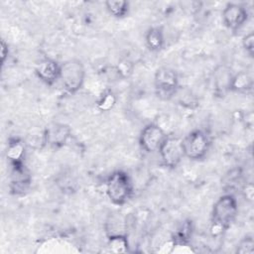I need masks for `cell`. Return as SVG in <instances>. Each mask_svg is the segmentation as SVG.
Returning a JSON list of instances; mask_svg holds the SVG:
<instances>
[{
	"mask_svg": "<svg viewBox=\"0 0 254 254\" xmlns=\"http://www.w3.org/2000/svg\"><path fill=\"white\" fill-rule=\"evenodd\" d=\"M238 213V204L235 196L225 193L217 198L211 210V230L215 233H222L228 229Z\"/></svg>",
	"mask_w": 254,
	"mask_h": 254,
	"instance_id": "6da1fadb",
	"label": "cell"
},
{
	"mask_svg": "<svg viewBox=\"0 0 254 254\" xmlns=\"http://www.w3.org/2000/svg\"><path fill=\"white\" fill-rule=\"evenodd\" d=\"M105 191L112 203L116 205L125 204L133 193V184L129 175L121 170L113 172L106 181Z\"/></svg>",
	"mask_w": 254,
	"mask_h": 254,
	"instance_id": "7a4b0ae2",
	"label": "cell"
},
{
	"mask_svg": "<svg viewBox=\"0 0 254 254\" xmlns=\"http://www.w3.org/2000/svg\"><path fill=\"white\" fill-rule=\"evenodd\" d=\"M85 69L83 64L76 59L65 61L61 64L60 81L63 89L68 93L73 94L78 91L84 82Z\"/></svg>",
	"mask_w": 254,
	"mask_h": 254,
	"instance_id": "3957f363",
	"label": "cell"
},
{
	"mask_svg": "<svg viewBox=\"0 0 254 254\" xmlns=\"http://www.w3.org/2000/svg\"><path fill=\"white\" fill-rule=\"evenodd\" d=\"M182 145L184 156L196 161L205 157L210 147V140L204 131L195 129L182 139Z\"/></svg>",
	"mask_w": 254,
	"mask_h": 254,
	"instance_id": "277c9868",
	"label": "cell"
},
{
	"mask_svg": "<svg viewBox=\"0 0 254 254\" xmlns=\"http://www.w3.org/2000/svg\"><path fill=\"white\" fill-rule=\"evenodd\" d=\"M154 87L156 95L163 99H171L179 89L178 72L169 66L158 68L154 75Z\"/></svg>",
	"mask_w": 254,
	"mask_h": 254,
	"instance_id": "5b68a950",
	"label": "cell"
},
{
	"mask_svg": "<svg viewBox=\"0 0 254 254\" xmlns=\"http://www.w3.org/2000/svg\"><path fill=\"white\" fill-rule=\"evenodd\" d=\"M159 154L164 166L175 169L181 163L184 156L182 139L176 136L168 135L160 147Z\"/></svg>",
	"mask_w": 254,
	"mask_h": 254,
	"instance_id": "8992f818",
	"label": "cell"
},
{
	"mask_svg": "<svg viewBox=\"0 0 254 254\" xmlns=\"http://www.w3.org/2000/svg\"><path fill=\"white\" fill-rule=\"evenodd\" d=\"M168 135L157 124L150 123L146 125L140 133L139 144L147 153L159 152L160 147Z\"/></svg>",
	"mask_w": 254,
	"mask_h": 254,
	"instance_id": "52a82bcc",
	"label": "cell"
},
{
	"mask_svg": "<svg viewBox=\"0 0 254 254\" xmlns=\"http://www.w3.org/2000/svg\"><path fill=\"white\" fill-rule=\"evenodd\" d=\"M71 136L70 127L64 123L53 122L49 124L43 134V141L51 148L58 149L64 146Z\"/></svg>",
	"mask_w": 254,
	"mask_h": 254,
	"instance_id": "ba28073f",
	"label": "cell"
},
{
	"mask_svg": "<svg viewBox=\"0 0 254 254\" xmlns=\"http://www.w3.org/2000/svg\"><path fill=\"white\" fill-rule=\"evenodd\" d=\"M248 20L246 8L237 3H227L222 11V21L231 31L239 30Z\"/></svg>",
	"mask_w": 254,
	"mask_h": 254,
	"instance_id": "9c48e42d",
	"label": "cell"
},
{
	"mask_svg": "<svg viewBox=\"0 0 254 254\" xmlns=\"http://www.w3.org/2000/svg\"><path fill=\"white\" fill-rule=\"evenodd\" d=\"M10 177V190L13 194H23L30 188L32 179L29 170L24 163L12 165Z\"/></svg>",
	"mask_w": 254,
	"mask_h": 254,
	"instance_id": "30bf717a",
	"label": "cell"
},
{
	"mask_svg": "<svg viewBox=\"0 0 254 254\" xmlns=\"http://www.w3.org/2000/svg\"><path fill=\"white\" fill-rule=\"evenodd\" d=\"M35 72L41 81L47 85H53L60 79L61 64L53 59L45 58L37 64Z\"/></svg>",
	"mask_w": 254,
	"mask_h": 254,
	"instance_id": "8fae6325",
	"label": "cell"
},
{
	"mask_svg": "<svg viewBox=\"0 0 254 254\" xmlns=\"http://www.w3.org/2000/svg\"><path fill=\"white\" fill-rule=\"evenodd\" d=\"M213 85H214V92L217 95H224L227 91H230V81L232 77V73L229 69L224 66H218L215 71L213 72Z\"/></svg>",
	"mask_w": 254,
	"mask_h": 254,
	"instance_id": "7c38bea8",
	"label": "cell"
},
{
	"mask_svg": "<svg viewBox=\"0 0 254 254\" xmlns=\"http://www.w3.org/2000/svg\"><path fill=\"white\" fill-rule=\"evenodd\" d=\"M25 144L22 140L18 138L11 139L7 146L6 157L10 163V165H18L24 163L25 157Z\"/></svg>",
	"mask_w": 254,
	"mask_h": 254,
	"instance_id": "4fadbf2b",
	"label": "cell"
},
{
	"mask_svg": "<svg viewBox=\"0 0 254 254\" xmlns=\"http://www.w3.org/2000/svg\"><path fill=\"white\" fill-rule=\"evenodd\" d=\"M253 79L251 75L245 71L232 74L230 81V91L238 93H248L252 90Z\"/></svg>",
	"mask_w": 254,
	"mask_h": 254,
	"instance_id": "5bb4252c",
	"label": "cell"
},
{
	"mask_svg": "<svg viewBox=\"0 0 254 254\" xmlns=\"http://www.w3.org/2000/svg\"><path fill=\"white\" fill-rule=\"evenodd\" d=\"M146 46L153 52L161 51L165 46V36L162 28L152 27L145 35Z\"/></svg>",
	"mask_w": 254,
	"mask_h": 254,
	"instance_id": "9a60e30c",
	"label": "cell"
},
{
	"mask_svg": "<svg viewBox=\"0 0 254 254\" xmlns=\"http://www.w3.org/2000/svg\"><path fill=\"white\" fill-rule=\"evenodd\" d=\"M193 232L191 220H185L172 237L173 246H185L190 240Z\"/></svg>",
	"mask_w": 254,
	"mask_h": 254,
	"instance_id": "2e32d148",
	"label": "cell"
},
{
	"mask_svg": "<svg viewBox=\"0 0 254 254\" xmlns=\"http://www.w3.org/2000/svg\"><path fill=\"white\" fill-rule=\"evenodd\" d=\"M105 7L115 18H124L129 13V2L125 0H108L105 2Z\"/></svg>",
	"mask_w": 254,
	"mask_h": 254,
	"instance_id": "e0dca14e",
	"label": "cell"
},
{
	"mask_svg": "<svg viewBox=\"0 0 254 254\" xmlns=\"http://www.w3.org/2000/svg\"><path fill=\"white\" fill-rule=\"evenodd\" d=\"M107 245L110 251L114 253H124L127 252L129 248L128 239L125 234L108 235Z\"/></svg>",
	"mask_w": 254,
	"mask_h": 254,
	"instance_id": "ac0fdd59",
	"label": "cell"
},
{
	"mask_svg": "<svg viewBox=\"0 0 254 254\" xmlns=\"http://www.w3.org/2000/svg\"><path fill=\"white\" fill-rule=\"evenodd\" d=\"M115 103H116V97L114 93L111 91H105L96 102L97 107L101 111H109L114 107Z\"/></svg>",
	"mask_w": 254,
	"mask_h": 254,
	"instance_id": "d6986e66",
	"label": "cell"
},
{
	"mask_svg": "<svg viewBox=\"0 0 254 254\" xmlns=\"http://www.w3.org/2000/svg\"><path fill=\"white\" fill-rule=\"evenodd\" d=\"M236 253L238 254H253L254 253V239L252 236H245L236 246Z\"/></svg>",
	"mask_w": 254,
	"mask_h": 254,
	"instance_id": "ffe728a7",
	"label": "cell"
},
{
	"mask_svg": "<svg viewBox=\"0 0 254 254\" xmlns=\"http://www.w3.org/2000/svg\"><path fill=\"white\" fill-rule=\"evenodd\" d=\"M242 46H243V49L246 51V53L250 57H253V55H254V34L252 32L243 37Z\"/></svg>",
	"mask_w": 254,
	"mask_h": 254,
	"instance_id": "44dd1931",
	"label": "cell"
},
{
	"mask_svg": "<svg viewBox=\"0 0 254 254\" xmlns=\"http://www.w3.org/2000/svg\"><path fill=\"white\" fill-rule=\"evenodd\" d=\"M117 69H118V72H120L122 75L127 76L128 73H131V70H132L131 63H129L127 60H123L120 63H118Z\"/></svg>",
	"mask_w": 254,
	"mask_h": 254,
	"instance_id": "7402d4cb",
	"label": "cell"
},
{
	"mask_svg": "<svg viewBox=\"0 0 254 254\" xmlns=\"http://www.w3.org/2000/svg\"><path fill=\"white\" fill-rule=\"evenodd\" d=\"M242 192H243L244 197H245L246 200H248L249 202L253 201V198H254V188H253V185L251 183H248V184H246L243 187Z\"/></svg>",
	"mask_w": 254,
	"mask_h": 254,
	"instance_id": "603a6c76",
	"label": "cell"
},
{
	"mask_svg": "<svg viewBox=\"0 0 254 254\" xmlns=\"http://www.w3.org/2000/svg\"><path fill=\"white\" fill-rule=\"evenodd\" d=\"M0 54H1V64L3 65L9 56V48L8 44L4 40H1V49H0Z\"/></svg>",
	"mask_w": 254,
	"mask_h": 254,
	"instance_id": "cb8c5ba5",
	"label": "cell"
}]
</instances>
